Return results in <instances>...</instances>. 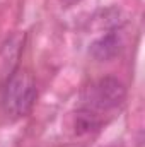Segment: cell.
<instances>
[{
  "instance_id": "obj_1",
  "label": "cell",
  "mask_w": 145,
  "mask_h": 147,
  "mask_svg": "<svg viewBox=\"0 0 145 147\" xmlns=\"http://www.w3.org/2000/svg\"><path fill=\"white\" fill-rule=\"evenodd\" d=\"M36 99L38 87L33 74L28 69L17 67L2 87V106L5 113L15 118L28 116L34 108Z\"/></svg>"
},
{
  "instance_id": "obj_2",
  "label": "cell",
  "mask_w": 145,
  "mask_h": 147,
  "mask_svg": "<svg viewBox=\"0 0 145 147\" xmlns=\"http://www.w3.org/2000/svg\"><path fill=\"white\" fill-rule=\"evenodd\" d=\"M126 99V87L125 84L113 75H106L99 79L89 91L87 96V108L94 111H109L119 108Z\"/></svg>"
},
{
  "instance_id": "obj_3",
  "label": "cell",
  "mask_w": 145,
  "mask_h": 147,
  "mask_svg": "<svg viewBox=\"0 0 145 147\" xmlns=\"http://www.w3.org/2000/svg\"><path fill=\"white\" fill-rule=\"evenodd\" d=\"M24 34L17 33L5 39V43L0 48V80L2 84L10 77V74L19 67L21 51L24 48Z\"/></svg>"
},
{
  "instance_id": "obj_4",
  "label": "cell",
  "mask_w": 145,
  "mask_h": 147,
  "mask_svg": "<svg viewBox=\"0 0 145 147\" xmlns=\"http://www.w3.org/2000/svg\"><path fill=\"white\" fill-rule=\"evenodd\" d=\"M123 39L118 29H108L103 36L96 38L89 46V55L97 62H109L119 55Z\"/></svg>"
},
{
  "instance_id": "obj_5",
  "label": "cell",
  "mask_w": 145,
  "mask_h": 147,
  "mask_svg": "<svg viewBox=\"0 0 145 147\" xmlns=\"http://www.w3.org/2000/svg\"><path fill=\"white\" fill-rule=\"evenodd\" d=\"M103 125V120L99 113L87 106H82L73 115V134L77 137H85L91 134H96Z\"/></svg>"
},
{
  "instance_id": "obj_6",
  "label": "cell",
  "mask_w": 145,
  "mask_h": 147,
  "mask_svg": "<svg viewBox=\"0 0 145 147\" xmlns=\"http://www.w3.org/2000/svg\"><path fill=\"white\" fill-rule=\"evenodd\" d=\"M62 3H65V5H70V3H75V2H79V0H60Z\"/></svg>"
}]
</instances>
